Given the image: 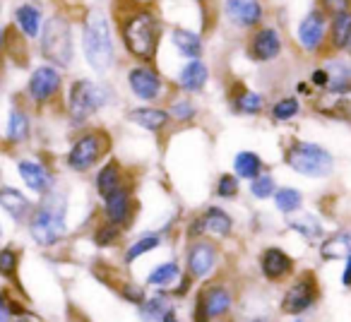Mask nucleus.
I'll return each instance as SVG.
<instances>
[{"instance_id": "obj_26", "label": "nucleus", "mask_w": 351, "mask_h": 322, "mask_svg": "<svg viewBox=\"0 0 351 322\" xmlns=\"http://www.w3.org/2000/svg\"><path fill=\"white\" fill-rule=\"evenodd\" d=\"M171 41H173V49L178 51L183 58H188V60L202 58L205 46H202V36L197 34V32L186 29V27H173V32H171Z\"/></svg>"}, {"instance_id": "obj_5", "label": "nucleus", "mask_w": 351, "mask_h": 322, "mask_svg": "<svg viewBox=\"0 0 351 322\" xmlns=\"http://www.w3.org/2000/svg\"><path fill=\"white\" fill-rule=\"evenodd\" d=\"M111 87L108 84H99L92 79H75L70 84L68 92V121L70 125L82 127L94 113H99L104 106L111 103Z\"/></svg>"}, {"instance_id": "obj_18", "label": "nucleus", "mask_w": 351, "mask_h": 322, "mask_svg": "<svg viewBox=\"0 0 351 322\" xmlns=\"http://www.w3.org/2000/svg\"><path fill=\"white\" fill-rule=\"evenodd\" d=\"M293 269H296L293 258L287 250L277 248V245L265 248L263 255H260V272H263V277L267 282H284V279L291 277Z\"/></svg>"}, {"instance_id": "obj_7", "label": "nucleus", "mask_w": 351, "mask_h": 322, "mask_svg": "<svg viewBox=\"0 0 351 322\" xmlns=\"http://www.w3.org/2000/svg\"><path fill=\"white\" fill-rule=\"evenodd\" d=\"M108 147H111V137L106 135V130L89 127V130H82L73 140L68 154H65V164H68L70 171L87 173L94 166H99V161L104 159Z\"/></svg>"}, {"instance_id": "obj_23", "label": "nucleus", "mask_w": 351, "mask_h": 322, "mask_svg": "<svg viewBox=\"0 0 351 322\" xmlns=\"http://www.w3.org/2000/svg\"><path fill=\"white\" fill-rule=\"evenodd\" d=\"M207 79H210V70L202 63V58L188 60L178 73V89L186 94H200L207 87Z\"/></svg>"}, {"instance_id": "obj_44", "label": "nucleus", "mask_w": 351, "mask_h": 322, "mask_svg": "<svg viewBox=\"0 0 351 322\" xmlns=\"http://www.w3.org/2000/svg\"><path fill=\"white\" fill-rule=\"evenodd\" d=\"M121 296L125 298V301H130V303H135V306H140V303H145L147 293H145V288L137 286L135 282H128V284H123V286H121Z\"/></svg>"}, {"instance_id": "obj_12", "label": "nucleus", "mask_w": 351, "mask_h": 322, "mask_svg": "<svg viewBox=\"0 0 351 322\" xmlns=\"http://www.w3.org/2000/svg\"><path fill=\"white\" fill-rule=\"evenodd\" d=\"M217 262H219V250L210 240H191L186 250V274L193 279H205L215 272Z\"/></svg>"}, {"instance_id": "obj_45", "label": "nucleus", "mask_w": 351, "mask_h": 322, "mask_svg": "<svg viewBox=\"0 0 351 322\" xmlns=\"http://www.w3.org/2000/svg\"><path fill=\"white\" fill-rule=\"evenodd\" d=\"M320 8L325 15L335 17L341 12H351V0H320Z\"/></svg>"}, {"instance_id": "obj_19", "label": "nucleus", "mask_w": 351, "mask_h": 322, "mask_svg": "<svg viewBox=\"0 0 351 322\" xmlns=\"http://www.w3.org/2000/svg\"><path fill=\"white\" fill-rule=\"evenodd\" d=\"M128 121L132 125L142 127V130L161 132L171 125V113L169 108H159V106H135L128 111Z\"/></svg>"}, {"instance_id": "obj_21", "label": "nucleus", "mask_w": 351, "mask_h": 322, "mask_svg": "<svg viewBox=\"0 0 351 322\" xmlns=\"http://www.w3.org/2000/svg\"><path fill=\"white\" fill-rule=\"evenodd\" d=\"M0 207H3V212H8L17 224H27L32 212H34V202H32L22 190L10 188V186L0 188Z\"/></svg>"}, {"instance_id": "obj_33", "label": "nucleus", "mask_w": 351, "mask_h": 322, "mask_svg": "<svg viewBox=\"0 0 351 322\" xmlns=\"http://www.w3.org/2000/svg\"><path fill=\"white\" fill-rule=\"evenodd\" d=\"M265 169V161L263 156L258 154V151H239V154L234 156V173L239 178H243V181H253V178H258L260 173H263Z\"/></svg>"}, {"instance_id": "obj_54", "label": "nucleus", "mask_w": 351, "mask_h": 322, "mask_svg": "<svg viewBox=\"0 0 351 322\" xmlns=\"http://www.w3.org/2000/svg\"><path fill=\"white\" fill-rule=\"evenodd\" d=\"M293 322H303V320H293Z\"/></svg>"}, {"instance_id": "obj_46", "label": "nucleus", "mask_w": 351, "mask_h": 322, "mask_svg": "<svg viewBox=\"0 0 351 322\" xmlns=\"http://www.w3.org/2000/svg\"><path fill=\"white\" fill-rule=\"evenodd\" d=\"M308 84L315 89H320V92H327V87H330V75H327L325 68H315L311 73V79H308Z\"/></svg>"}, {"instance_id": "obj_47", "label": "nucleus", "mask_w": 351, "mask_h": 322, "mask_svg": "<svg viewBox=\"0 0 351 322\" xmlns=\"http://www.w3.org/2000/svg\"><path fill=\"white\" fill-rule=\"evenodd\" d=\"M341 284L351 288V255L344 260V269H341Z\"/></svg>"}, {"instance_id": "obj_25", "label": "nucleus", "mask_w": 351, "mask_h": 322, "mask_svg": "<svg viewBox=\"0 0 351 322\" xmlns=\"http://www.w3.org/2000/svg\"><path fill=\"white\" fill-rule=\"evenodd\" d=\"M287 226L293 234L301 236L303 240H308V243H317V240L325 238V226H322V221L317 219L315 214H311V212H306V214H301V212L291 214L287 219Z\"/></svg>"}, {"instance_id": "obj_3", "label": "nucleus", "mask_w": 351, "mask_h": 322, "mask_svg": "<svg viewBox=\"0 0 351 322\" xmlns=\"http://www.w3.org/2000/svg\"><path fill=\"white\" fill-rule=\"evenodd\" d=\"M121 39L125 51L135 60L152 63L159 53L161 41V22L154 12L135 10L121 22Z\"/></svg>"}, {"instance_id": "obj_15", "label": "nucleus", "mask_w": 351, "mask_h": 322, "mask_svg": "<svg viewBox=\"0 0 351 322\" xmlns=\"http://www.w3.org/2000/svg\"><path fill=\"white\" fill-rule=\"evenodd\" d=\"M132 214H135V200L130 186H123L113 195L104 197V221L118 229H128L132 224Z\"/></svg>"}, {"instance_id": "obj_40", "label": "nucleus", "mask_w": 351, "mask_h": 322, "mask_svg": "<svg viewBox=\"0 0 351 322\" xmlns=\"http://www.w3.org/2000/svg\"><path fill=\"white\" fill-rule=\"evenodd\" d=\"M121 234H123V229L108 224V221H101V224L94 229L92 238H94V243H97L99 248H111V245H116L118 240H121Z\"/></svg>"}, {"instance_id": "obj_34", "label": "nucleus", "mask_w": 351, "mask_h": 322, "mask_svg": "<svg viewBox=\"0 0 351 322\" xmlns=\"http://www.w3.org/2000/svg\"><path fill=\"white\" fill-rule=\"evenodd\" d=\"M231 106L239 113H243V116H260L265 111V99L263 94L253 92V89L239 87L234 97H231Z\"/></svg>"}, {"instance_id": "obj_8", "label": "nucleus", "mask_w": 351, "mask_h": 322, "mask_svg": "<svg viewBox=\"0 0 351 322\" xmlns=\"http://www.w3.org/2000/svg\"><path fill=\"white\" fill-rule=\"evenodd\" d=\"M317 296H320V286H317L315 274L303 272V274H298L291 282V286L284 291L279 308H282L284 315H303V312H308L315 306Z\"/></svg>"}, {"instance_id": "obj_1", "label": "nucleus", "mask_w": 351, "mask_h": 322, "mask_svg": "<svg viewBox=\"0 0 351 322\" xmlns=\"http://www.w3.org/2000/svg\"><path fill=\"white\" fill-rule=\"evenodd\" d=\"M32 240L41 248H53L68 234V200L63 193L53 190L41 197L39 205H34L29 221H27Z\"/></svg>"}, {"instance_id": "obj_36", "label": "nucleus", "mask_w": 351, "mask_h": 322, "mask_svg": "<svg viewBox=\"0 0 351 322\" xmlns=\"http://www.w3.org/2000/svg\"><path fill=\"white\" fill-rule=\"evenodd\" d=\"M272 200H274V207H277L282 214L291 216V214H296V212H301L303 193L291 186H284V188H277V190H274Z\"/></svg>"}, {"instance_id": "obj_51", "label": "nucleus", "mask_w": 351, "mask_h": 322, "mask_svg": "<svg viewBox=\"0 0 351 322\" xmlns=\"http://www.w3.org/2000/svg\"><path fill=\"white\" fill-rule=\"evenodd\" d=\"M344 53H349V55H351V39H349V44H346V51H344Z\"/></svg>"}, {"instance_id": "obj_29", "label": "nucleus", "mask_w": 351, "mask_h": 322, "mask_svg": "<svg viewBox=\"0 0 351 322\" xmlns=\"http://www.w3.org/2000/svg\"><path fill=\"white\" fill-rule=\"evenodd\" d=\"M171 308V293L156 291L154 296H147L145 303H140V320L142 322H161Z\"/></svg>"}, {"instance_id": "obj_49", "label": "nucleus", "mask_w": 351, "mask_h": 322, "mask_svg": "<svg viewBox=\"0 0 351 322\" xmlns=\"http://www.w3.org/2000/svg\"><path fill=\"white\" fill-rule=\"evenodd\" d=\"M296 89H298L301 94H311V89H313V87H308V82H298V87H296Z\"/></svg>"}, {"instance_id": "obj_38", "label": "nucleus", "mask_w": 351, "mask_h": 322, "mask_svg": "<svg viewBox=\"0 0 351 322\" xmlns=\"http://www.w3.org/2000/svg\"><path fill=\"white\" fill-rule=\"evenodd\" d=\"M17 272H20V253L12 245L0 248V277H5L8 282H15Z\"/></svg>"}, {"instance_id": "obj_42", "label": "nucleus", "mask_w": 351, "mask_h": 322, "mask_svg": "<svg viewBox=\"0 0 351 322\" xmlns=\"http://www.w3.org/2000/svg\"><path fill=\"white\" fill-rule=\"evenodd\" d=\"M239 190H241V181L236 173H224V176H219V181H217V197H221V200H234V197H239Z\"/></svg>"}, {"instance_id": "obj_6", "label": "nucleus", "mask_w": 351, "mask_h": 322, "mask_svg": "<svg viewBox=\"0 0 351 322\" xmlns=\"http://www.w3.org/2000/svg\"><path fill=\"white\" fill-rule=\"evenodd\" d=\"M284 161L291 171L306 178H330L335 171V156L317 142L293 140L284 151Z\"/></svg>"}, {"instance_id": "obj_52", "label": "nucleus", "mask_w": 351, "mask_h": 322, "mask_svg": "<svg viewBox=\"0 0 351 322\" xmlns=\"http://www.w3.org/2000/svg\"><path fill=\"white\" fill-rule=\"evenodd\" d=\"M195 322H212V320H195Z\"/></svg>"}, {"instance_id": "obj_35", "label": "nucleus", "mask_w": 351, "mask_h": 322, "mask_svg": "<svg viewBox=\"0 0 351 322\" xmlns=\"http://www.w3.org/2000/svg\"><path fill=\"white\" fill-rule=\"evenodd\" d=\"M330 44L335 51H346L351 39V12H341L330 20Z\"/></svg>"}, {"instance_id": "obj_22", "label": "nucleus", "mask_w": 351, "mask_h": 322, "mask_svg": "<svg viewBox=\"0 0 351 322\" xmlns=\"http://www.w3.org/2000/svg\"><path fill=\"white\" fill-rule=\"evenodd\" d=\"M202 219V229H205V236H212V238H229L231 231H234V216L229 214L226 210L217 205H210L205 212L200 214Z\"/></svg>"}, {"instance_id": "obj_11", "label": "nucleus", "mask_w": 351, "mask_h": 322, "mask_svg": "<svg viewBox=\"0 0 351 322\" xmlns=\"http://www.w3.org/2000/svg\"><path fill=\"white\" fill-rule=\"evenodd\" d=\"M128 89L140 101H156V99L164 97L166 82L159 75V70L152 68L149 63H142V65H132L128 70Z\"/></svg>"}, {"instance_id": "obj_27", "label": "nucleus", "mask_w": 351, "mask_h": 322, "mask_svg": "<svg viewBox=\"0 0 351 322\" xmlns=\"http://www.w3.org/2000/svg\"><path fill=\"white\" fill-rule=\"evenodd\" d=\"M32 135V118L27 113V108L12 106L8 113V125H5V140L10 145H22Z\"/></svg>"}, {"instance_id": "obj_20", "label": "nucleus", "mask_w": 351, "mask_h": 322, "mask_svg": "<svg viewBox=\"0 0 351 322\" xmlns=\"http://www.w3.org/2000/svg\"><path fill=\"white\" fill-rule=\"evenodd\" d=\"M125 181L128 178H125V171H123V166H121V161L108 159L106 164L97 171V176H94V190H97L99 197L104 200V197H108L116 190H121L123 186H128Z\"/></svg>"}, {"instance_id": "obj_53", "label": "nucleus", "mask_w": 351, "mask_h": 322, "mask_svg": "<svg viewBox=\"0 0 351 322\" xmlns=\"http://www.w3.org/2000/svg\"><path fill=\"white\" fill-rule=\"evenodd\" d=\"M0 236H3V226H0Z\"/></svg>"}, {"instance_id": "obj_17", "label": "nucleus", "mask_w": 351, "mask_h": 322, "mask_svg": "<svg viewBox=\"0 0 351 322\" xmlns=\"http://www.w3.org/2000/svg\"><path fill=\"white\" fill-rule=\"evenodd\" d=\"M224 15L239 29H253L260 27L265 10L260 0H224Z\"/></svg>"}, {"instance_id": "obj_41", "label": "nucleus", "mask_w": 351, "mask_h": 322, "mask_svg": "<svg viewBox=\"0 0 351 322\" xmlns=\"http://www.w3.org/2000/svg\"><path fill=\"white\" fill-rule=\"evenodd\" d=\"M248 188L255 200H269V197L274 195V190H277V181H274V176H269V173H260L258 178L250 181Z\"/></svg>"}, {"instance_id": "obj_4", "label": "nucleus", "mask_w": 351, "mask_h": 322, "mask_svg": "<svg viewBox=\"0 0 351 322\" xmlns=\"http://www.w3.org/2000/svg\"><path fill=\"white\" fill-rule=\"evenodd\" d=\"M39 53L46 63L56 65L58 70L70 68L75 58L73 25L63 15H53L44 22L39 34Z\"/></svg>"}, {"instance_id": "obj_32", "label": "nucleus", "mask_w": 351, "mask_h": 322, "mask_svg": "<svg viewBox=\"0 0 351 322\" xmlns=\"http://www.w3.org/2000/svg\"><path fill=\"white\" fill-rule=\"evenodd\" d=\"M181 277H183L181 264L176 262V260H169V262H161V264H156L154 269H149V274H147V286L169 288Z\"/></svg>"}, {"instance_id": "obj_50", "label": "nucleus", "mask_w": 351, "mask_h": 322, "mask_svg": "<svg viewBox=\"0 0 351 322\" xmlns=\"http://www.w3.org/2000/svg\"><path fill=\"white\" fill-rule=\"evenodd\" d=\"M5 39H8V36H5V29H3V27H0V51L5 49Z\"/></svg>"}, {"instance_id": "obj_48", "label": "nucleus", "mask_w": 351, "mask_h": 322, "mask_svg": "<svg viewBox=\"0 0 351 322\" xmlns=\"http://www.w3.org/2000/svg\"><path fill=\"white\" fill-rule=\"evenodd\" d=\"M161 322H181V320H178V315H176V310H169V312H166V315H164V320H161Z\"/></svg>"}, {"instance_id": "obj_37", "label": "nucleus", "mask_w": 351, "mask_h": 322, "mask_svg": "<svg viewBox=\"0 0 351 322\" xmlns=\"http://www.w3.org/2000/svg\"><path fill=\"white\" fill-rule=\"evenodd\" d=\"M298 113H301V101H298L296 97L277 99V101L272 103V108H269V116H272V121H277V123L291 121V118H296Z\"/></svg>"}, {"instance_id": "obj_43", "label": "nucleus", "mask_w": 351, "mask_h": 322, "mask_svg": "<svg viewBox=\"0 0 351 322\" xmlns=\"http://www.w3.org/2000/svg\"><path fill=\"white\" fill-rule=\"evenodd\" d=\"M25 312V308L17 301H12L10 293L0 291V322H15Z\"/></svg>"}, {"instance_id": "obj_9", "label": "nucleus", "mask_w": 351, "mask_h": 322, "mask_svg": "<svg viewBox=\"0 0 351 322\" xmlns=\"http://www.w3.org/2000/svg\"><path fill=\"white\" fill-rule=\"evenodd\" d=\"M231 306H234V293L226 284L212 282L197 293L195 308H193V320H219V317L229 315Z\"/></svg>"}, {"instance_id": "obj_31", "label": "nucleus", "mask_w": 351, "mask_h": 322, "mask_svg": "<svg viewBox=\"0 0 351 322\" xmlns=\"http://www.w3.org/2000/svg\"><path fill=\"white\" fill-rule=\"evenodd\" d=\"M327 75H330V87L327 92L330 94H344L351 92V65L341 58H332L330 63L325 65Z\"/></svg>"}, {"instance_id": "obj_16", "label": "nucleus", "mask_w": 351, "mask_h": 322, "mask_svg": "<svg viewBox=\"0 0 351 322\" xmlns=\"http://www.w3.org/2000/svg\"><path fill=\"white\" fill-rule=\"evenodd\" d=\"M17 173H20L22 183L29 188L36 195H49L56 188V176L44 161H34V159H20L17 161Z\"/></svg>"}, {"instance_id": "obj_30", "label": "nucleus", "mask_w": 351, "mask_h": 322, "mask_svg": "<svg viewBox=\"0 0 351 322\" xmlns=\"http://www.w3.org/2000/svg\"><path fill=\"white\" fill-rule=\"evenodd\" d=\"M161 243H164V234H161V231H145V234L137 236V238L130 243V248L125 250V255H123V262L132 264L137 258H142V255L156 250Z\"/></svg>"}, {"instance_id": "obj_39", "label": "nucleus", "mask_w": 351, "mask_h": 322, "mask_svg": "<svg viewBox=\"0 0 351 322\" xmlns=\"http://www.w3.org/2000/svg\"><path fill=\"white\" fill-rule=\"evenodd\" d=\"M169 113H171V121L191 123V121H195L197 108L191 99H173V101L169 103Z\"/></svg>"}, {"instance_id": "obj_24", "label": "nucleus", "mask_w": 351, "mask_h": 322, "mask_svg": "<svg viewBox=\"0 0 351 322\" xmlns=\"http://www.w3.org/2000/svg\"><path fill=\"white\" fill-rule=\"evenodd\" d=\"M15 27L27 39H39L41 27H44V12L34 3H22L15 8Z\"/></svg>"}, {"instance_id": "obj_2", "label": "nucleus", "mask_w": 351, "mask_h": 322, "mask_svg": "<svg viewBox=\"0 0 351 322\" xmlns=\"http://www.w3.org/2000/svg\"><path fill=\"white\" fill-rule=\"evenodd\" d=\"M82 53L87 65L99 75H106L116 63V46H113L111 22L106 12L94 8L82 20Z\"/></svg>"}, {"instance_id": "obj_28", "label": "nucleus", "mask_w": 351, "mask_h": 322, "mask_svg": "<svg viewBox=\"0 0 351 322\" xmlns=\"http://www.w3.org/2000/svg\"><path fill=\"white\" fill-rule=\"evenodd\" d=\"M351 255V231H337L320 240V258L322 260H346Z\"/></svg>"}, {"instance_id": "obj_14", "label": "nucleus", "mask_w": 351, "mask_h": 322, "mask_svg": "<svg viewBox=\"0 0 351 322\" xmlns=\"http://www.w3.org/2000/svg\"><path fill=\"white\" fill-rule=\"evenodd\" d=\"M330 22H327V15L322 10H311L301 22H298V29H296V36H298V44H301L303 51L308 53H317L325 44V36H327V29H330Z\"/></svg>"}, {"instance_id": "obj_10", "label": "nucleus", "mask_w": 351, "mask_h": 322, "mask_svg": "<svg viewBox=\"0 0 351 322\" xmlns=\"http://www.w3.org/2000/svg\"><path fill=\"white\" fill-rule=\"evenodd\" d=\"M63 89V70L56 65H36L27 79V97L34 106H46L51 103Z\"/></svg>"}, {"instance_id": "obj_13", "label": "nucleus", "mask_w": 351, "mask_h": 322, "mask_svg": "<svg viewBox=\"0 0 351 322\" xmlns=\"http://www.w3.org/2000/svg\"><path fill=\"white\" fill-rule=\"evenodd\" d=\"M284 41L274 27H260L248 41V58L255 63H272L282 55Z\"/></svg>"}]
</instances>
